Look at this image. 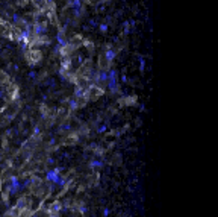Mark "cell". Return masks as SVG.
<instances>
[{"mask_svg": "<svg viewBox=\"0 0 218 217\" xmlns=\"http://www.w3.org/2000/svg\"><path fill=\"white\" fill-rule=\"evenodd\" d=\"M103 164H104V162L102 161V159H97V158H92L91 161H90V167L91 169H100V167H103Z\"/></svg>", "mask_w": 218, "mask_h": 217, "instance_id": "cell-10", "label": "cell"}, {"mask_svg": "<svg viewBox=\"0 0 218 217\" xmlns=\"http://www.w3.org/2000/svg\"><path fill=\"white\" fill-rule=\"evenodd\" d=\"M47 162H49V164H53L55 159H53V158H49V159H47Z\"/></svg>", "mask_w": 218, "mask_h": 217, "instance_id": "cell-21", "label": "cell"}, {"mask_svg": "<svg viewBox=\"0 0 218 217\" xmlns=\"http://www.w3.org/2000/svg\"><path fill=\"white\" fill-rule=\"evenodd\" d=\"M35 76H37V73H35V71H30V73H29V78H32V79H33Z\"/></svg>", "mask_w": 218, "mask_h": 217, "instance_id": "cell-20", "label": "cell"}, {"mask_svg": "<svg viewBox=\"0 0 218 217\" xmlns=\"http://www.w3.org/2000/svg\"><path fill=\"white\" fill-rule=\"evenodd\" d=\"M61 210H62V203H61L59 201H55V202H52V205L49 206L47 211H49V214H53V216H55V214H58Z\"/></svg>", "mask_w": 218, "mask_h": 217, "instance_id": "cell-5", "label": "cell"}, {"mask_svg": "<svg viewBox=\"0 0 218 217\" xmlns=\"http://www.w3.org/2000/svg\"><path fill=\"white\" fill-rule=\"evenodd\" d=\"M62 170H64L62 167H55V169L49 170L46 173V181H47V182H53V181L61 175V171H62Z\"/></svg>", "mask_w": 218, "mask_h": 217, "instance_id": "cell-3", "label": "cell"}, {"mask_svg": "<svg viewBox=\"0 0 218 217\" xmlns=\"http://www.w3.org/2000/svg\"><path fill=\"white\" fill-rule=\"evenodd\" d=\"M15 208L23 214V211H26V210L29 208V199H28V197H21V199H18V201H17Z\"/></svg>", "mask_w": 218, "mask_h": 217, "instance_id": "cell-4", "label": "cell"}, {"mask_svg": "<svg viewBox=\"0 0 218 217\" xmlns=\"http://www.w3.org/2000/svg\"><path fill=\"white\" fill-rule=\"evenodd\" d=\"M117 56V52L111 47H106V52H104V59H106V64H111L112 61L115 59Z\"/></svg>", "mask_w": 218, "mask_h": 217, "instance_id": "cell-6", "label": "cell"}, {"mask_svg": "<svg viewBox=\"0 0 218 217\" xmlns=\"http://www.w3.org/2000/svg\"><path fill=\"white\" fill-rule=\"evenodd\" d=\"M79 213H80V214H86V213H88V208H86L85 205H80V206H79Z\"/></svg>", "mask_w": 218, "mask_h": 217, "instance_id": "cell-15", "label": "cell"}, {"mask_svg": "<svg viewBox=\"0 0 218 217\" xmlns=\"http://www.w3.org/2000/svg\"><path fill=\"white\" fill-rule=\"evenodd\" d=\"M70 129H71V125H70V123H62V125L59 126V131L61 132H67Z\"/></svg>", "mask_w": 218, "mask_h": 217, "instance_id": "cell-11", "label": "cell"}, {"mask_svg": "<svg viewBox=\"0 0 218 217\" xmlns=\"http://www.w3.org/2000/svg\"><path fill=\"white\" fill-rule=\"evenodd\" d=\"M40 132H41L40 126H35V129H33V134H35V135H40Z\"/></svg>", "mask_w": 218, "mask_h": 217, "instance_id": "cell-18", "label": "cell"}, {"mask_svg": "<svg viewBox=\"0 0 218 217\" xmlns=\"http://www.w3.org/2000/svg\"><path fill=\"white\" fill-rule=\"evenodd\" d=\"M26 58H28L30 65H35V64H38V62L41 61V52L35 50V49H30V50L26 52Z\"/></svg>", "mask_w": 218, "mask_h": 217, "instance_id": "cell-2", "label": "cell"}, {"mask_svg": "<svg viewBox=\"0 0 218 217\" xmlns=\"http://www.w3.org/2000/svg\"><path fill=\"white\" fill-rule=\"evenodd\" d=\"M99 28H100V31H102V32H106V31H108V28H109V24H108V23H102V24L99 26Z\"/></svg>", "mask_w": 218, "mask_h": 217, "instance_id": "cell-14", "label": "cell"}, {"mask_svg": "<svg viewBox=\"0 0 218 217\" xmlns=\"http://www.w3.org/2000/svg\"><path fill=\"white\" fill-rule=\"evenodd\" d=\"M2 99H3V91L0 90V102H2Z\"/></svg>", "mask_w": 218, "mask_h": 217, "instance_id": "cell-22", "label": "cell"}, {"mask_svg": "<svg viewBox=\"0 0 218 217\" xmlns=\"http://www.w3.org/2000/svg\"><path fill=\"white\" fill-rule=\"evenodd\" d=\"M139 65H141V71H144V67H145V61L143 56H139Z\"/></svg>", "mask_w": 218, "mask_h": 217, "instance_id": "cell-16", "label": "cell"}, {"mask_svg": "<svg viewBox=\"0 0 218 217\" xmlns=\"http://www.w3.org/2000/svg\"><path fill=\"white\" fill-rule=\"evenodd\" d=\"M90 24H91V26H97V24H99V21H95L94 18H91V20H90Z\"/></svg>", "mask_w": 218, "mask_h": 217, "instance_id": "cell-19", "label": "cell"}, {"mask_svg": "<svg viewBox=\"0 0 218 217\" xmlns=\"http://www.w3.org/2000/svg\"><path fill=\"white\" fill-rule=\"evenodd\" d=\"M109 214H111V210H109V208H104V210H103V216L104 217H109Z\"/></svg>", "mask_w": 218, "mask_h": 217, "instance_id": "cell-17", "label": "cell"}, {"mask_svg": "<svg viewBox=\"0 0 218 217\" xmlns=\"http://www.w3.org/2000/svg\"><path fill=\"white\" fill-rule=\"evenodd\" d=\"M106 129H108V125H106V123H103V125H100L99 128H97V132H99V134H103Z\"/></svg>", "mask_w": 218, "mask_h": 217, "instance_id": "cell-13", "label": "cell"}, {"mask_svg": "<svg viewBox=\"0 0 218 217\" xmlns=\"http://www.w3.org/2000/svg\"><path fill=\"white\" fill-rule=\"evenodd\" d=\"M20 185H12V184H8L6 185V188H5V191H6V194L8 196H14V194H17L20 191Z\"/></svg>", "mask_w": 218, "mask_h": 217, "instance_id": "cell-8", "label": "cell"}, {"mask_svg": "<svg viewBox=\"0 0 218 217\" xmlns=\"http://www.w3.org/2000/svg\"><path fill=\"white\" fill-rule=\"evenodd\" d=\"M70 108H71V110H77V108H79V102L76 100V99H70Z\"/></svg>", "mask_w": 218, "mask_h": 217, "instance_id": "cell-12", "label": "cell"}, {"mask_svg": "<svg viewBox=\"0 0 218 217\" xmlns=\"http://www.w3.org/2000/svg\"><path fill=\"white\" fill-rule=\"evenodd\" d=\"M106 87L109 91L117 93L118 91V71L115 68H109L108 70V82Z\"/></svg>", "mask_w": 218, "mask_h": 217, "instance_id": "cell-1", "label": "cell"}, {"mask_svg": "<svg viewBox=\"0 0 218 217\" xmlns=\"http://www.w3.org/2000/svg\"><path fill=\"white\" fill-rule=\"evenodd\" d=\"M46 31H47L46 23H35L33 24V33L35 35H42Z\"/></svg>", "mask_w": 218, "mask_h": 217, "instance_id": "cell-7", "label": "cell"}, {"mask_svg": "<svg viewBox=\"0 0 218 217\" xmlns=\"http://www.w3.org/2000/svg\"><path fill=\"white\" fill-rule=\"evenodd\" d=\"M67 182H68V178H67V176H62V175H59L52 184H53V185H58V187H65Z\"/></svg>", "mask_w": 218, "mask_h": 217, "instance_id": "cell-9", "label": "cell"}]
</instances>
